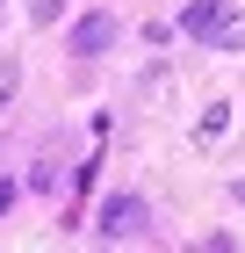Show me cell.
Returning <instances> with one entry per match:
<instances>
[{"label":"cell","instance_id":"obj_1","mask_svg":"<svg viewBox=\"0 0 245 253\" xmlns=\"http://www.w3.org/2000/svg\"><path fill=\"white\" fill-rule=\"evenodd\" d=\"M94 224H101V239H137L144 232V203H137V195H108Z\"/></svg>","mask_w":245,"mask_h":253},{"label":"cell","instance_id":"obj_4","mask_svg":"<svg viewBox=\"0 0 245 253\" xmlns=\"http://www.w3.org/2000/svg\"><path fill=\"white\" fill-rule=\"evenodd\" d=\"M224 130H231V101H209V109H202V123H195V145H216Z\"/></svg>","mask_w":245,"mask_h":253},{"label":"cell","instance_id":"obj_7","mask_svg":"<svg viewBox=\"0 0 245 253\" xmlns=\"http://www.w3.org/2000/svg\"><path fill=\"white\" fill-rule=\"evenodd\" d=\"M7 203H15V181H0V210H7Z\"/></svg>","mask_w":245,"mask_h":253},{"label":"cell","instance_id":"obj_6","mask_svg":"<svg viewBox=\"0 0 245 253\" xmlns=\"http://www.w3.org/2000/svg\"><path fill=\"white\" fill-rule=\"evenodd\" d=\"M209 43H224V51H245V22H224V29H216Z\"/></svg>","mask_w":245,"mask_h":253},{"label":"cell","instance_id":"obj_5","mask_svg":"<svg viewBox=\"0 0 245 253\" xmlns=\"http://www.w3.org/2000/svg\"><path fill=\"white\" fill-rule=\"evenodd\" d=\"M22 7H29V22H36V29H43V22H58V15H65V0H22Z\"/></svg>","mask_w":245,"mask_h":253},{"label":"cell","instance_id":"obj_2","mask_svg":"<svg viewBox=\"0 0 245 253\" xmlns=\"http://www.w3.org/2000/svg\"><path fill=\"white\" fill-rule=\"evenodd\" d=\"M108 43H115V15H79L72 22V51L79 58H101Z\"/></svg>","mask_w":245,"mask_h":253},{"label":"cell","instance_id":"obj_3","mask_svg":"<svg viewBox=\"0 0 245 253\" xmlns=\"http://www.w3.org/2000/svg\"><path fill=\"white\" fill-rule=\"evenodd\" d=\"M224 0H188V15H180V29H188V37H216V29H224Z\"/></svg>","mask_w":245,"mask_h":253}]
</instances>
